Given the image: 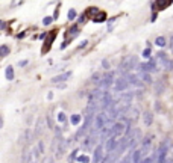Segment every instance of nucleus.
Returning <instances> with one entry per match:
<instances>
[{"mask_svg":"<svg viewBox=\"0 0 173 163\" xmlns=\"http://www.w3.org/2000/svg\"><path fill=\"white\" fill-rule=\"evenodd\" d=\"M108 122H109V118H108V113L105 112V110H102V112H99L96 116H94V128L93 130H102V128H105L106 125H108Z\"/></svg>","mask_w":173,"mask_h":163,"instance_id":"f257e3e1","label":"nucleus"},{"mask_svg":"<svg viewBox=\"0 0 173 163\" xmlns=\"http://www.w3.org/2000/svg\"><path fill=\"white\" fill-rule=\"evenodd\" d=\"M137 67H138V70H140L141 73H147V74L158 71V65H156V61H155V59H149L147 62H141V64H138Z\"/></svg>","mask_w":173,"mask_h":163,"instance_id":"f03ea898","label":"nucleus"},{"mask_svg":"<svg viewBox=\"0 0 173 163\" xmlns=\"http://www.w3.org/2000/svg\"><path fill=\"white\" fill-rule=\"evenodd\" d=\"M113 85H114V73H106V74L102 76L100 82L97 83V88L100 91H105V89L111 88Z\"/></svg>","mask_w":173,"mask_h":163,"instance_id":"7ed1b4c3","label":"nucleus"},{"mask_svg":"<svg viewBox=\"0 0 173 163\" xmlns=\"http://www.w3.org/2000/svg\"><path fill=\"white\" fill-rule=\"evenodd\" d=\"M119 145H120V139H117V136H111L108 139V142L103 145V148H105V151L108 154V152H116L117 148H119Z\"/></svg>","mask_w":173,"mask_h":163,"instance_id":"20e7f679","label":"nucleus"},{"mask_svg":"<svg viewBox=\"0 0 173 163\" xmlns=\"http://www.w3.org/2000/svg\"><path fill=\"white\" fill-rule=\"evenodd\" d=\"M137 65H138V59H137L135 56H132V58H128V59H125V61L120 64V68H122V70H126V71H129V70L135 68Z\"/></svg>","mask_w":173,"mask_h":163,"instance_id":"39448f33","label":"nucleus"},{"mask_svg":"<svg viewBox=\"0 0 173 163\" xmlns=\"http://www.w3.org/2000/svg\"><path fill=\"white\" fill-rule=\"evenodd\" d=\"M103 151H105V148H103V143H99L96 148H94V152H93V160H91V163H100L102 161V158H103Z\"/></svg>","mask_w":173,"mask_h":163,"instance_id":"423d86ee","label":"nucleus"},{"mask_svg":"<svg viewBox=\"0 0 173 163\" xmlns=\"http://www.w3.org/2000/svg\"><path fill=\"white\" fill-rule=\"evenodd\" d=\"M129 88V83H128V80L122 76V77H119L116 82H114V91L116 92H122V91H126Z\"/></svg>","mask_w":173,"mask_h":163,"instance_id":"0eeeda50","label":"nucleus"},{"mask_svg":"<svg viewBox=\"0 0 173 163\" xmlns=\"http://www.w3.org/2000/svg\"><path fill=\"white\" fill-rule=\"evenodd\" d=\"M147 152L146 151H143L141 148H137V149H134V152L131 154L132 155V163H141V160L144 158V155H146Z\"/></svg>","mask_w":173,"mask_h":163,"instance_id":"6e6552de","label":"nucleus"},{"mask_svg":"<svg viewBox=\"0 0 173 163\" xmlns=\"http://www.w3.org/2000/svg\"><path fill=\"white\" fill-rule=\"evenodd\" d=\"M44 127H46V119L40 118V119L37 121V124H35V130H34V137H35V136H40V134H43V131H44Z\"/></svg>","mask_w":173,"mask_h":163,"instance_id":"1a4fd4ad","label":"nucleus"},{"mask_svg":"<svg viewBox=\"0 0 173 163\" xmlns=\"http://www.w3.org/2000/svg\"><path fill=\"white\" fill-rule=\"evenodd\" d=\"M32 139H34V131L32 130H24L23 134H21V137H20V143L21 145H28Z\"/></svg>","mask_w":173,"mask_h":163,"instance_id":"9d476101","label":"nucleus"},{"mask_svg":"<svg viewBox=\"0 0 173 163\" xmlns=\"http://www.w3.org/2000/svg\"><path fill=\"white\" fill-rule=\"evenodd\" d=\"M55 36H56V32H50V33H49V39H46V42H44V49H43V53H46V52L50 49L52 42L55 41Z\"/></svg>","mask_w":173,"mask_h":163,"instance_id":"9b49d317","label":"nucleus"},{"mask_svg":"<svg viewBox=\"0 0 173 163\" xmlns=\"http://www.w3.org/2000/svg\"><path fill=\"white\" fill-rule=\"evenodd\" d=\"M70 76H71V71H67V73H64V74H59V76H56V77L52 79V83H61V82H65Z\"/></svg>","mask_w":173,"mask_h":163,"instance_id":"f8f14e48","label":"nucleus"},{"mask_svg":"<svg viewBox=\"0 0 173 163\" xmlns=\"http://www.w3.org/2000/svg\"><path fill=\"white\" fill-rule=\"evenodd\" d=\"M137 76H138V79L141 80V83H153L152 76H150V74H147V73H141V71H138V73H137Z\"/></svg>","mask_w":173,"mask_h":163,"instance_id":"ddd939ff","label":"nucleus"},{"mask_svg":"<svg viewBox=\"0 0 173 163\" xmlns=\"http://www.w3.org/2000/svg\"><path fill=\"white\" fill-rule=\"evenodd\" d=\"M117 157L114 155V152H108V154H105L103 155V158H102V161L100 163H114V160H116Z\"/></svg>","mask_w":173,"mask_h":163,"instance_id":"4468645a","label":"nucleus"},{"mask_svg":"<svg viewBox=\"0 0 173 163\" xmlns=\"http://www.w3.org/2000/svg\"><path fill=\"white\" fill-rule=\"evenodd\" d=\"M5 76H6V79H8V80H14V68H12V65L6 67Z\"/></svg>","mask_w":173,"mask_h":163,"instance_id":"2eb2a0df","label":"nucleus"},{"mask_svg":"<svg viewBox=\"0 0 173 163\" xmlns=\"http://www.w3.org/2000/svg\"><path fill=\"white\" fill-rule=\"evenodd\" d=\"M9 52H11V47H8V45H0V58L8 56Z\"/></svg>","mask_w":173,"mask_h":163,"instance_id":"dca6fc26","label":"nucleus"},{"mask_svg":"<svg viewBox=\"0 0 173 163\" xmlns=\"http://www.w3.org/2000/svg\"><path fill=\"white\" fill-rule=\"evenodd\" d=\"M152 121H153V115L147 110V112H144V124L146 125H150L152 124Z\"/></svg>","mask_w":173,"mask_h":163,"instance_id":"f3484780","label":"nucleus"},{"mask_svg":"<svg viewBox=\"0 0 173 163\" xmlns=\"http://www.w3.org/2000/svg\"><path fill=\"white\" fill-rule=\"evenodd\" d=\"M29 154H31V149L24 148L23 149V154H21V163H28L29 161Z\"/></svg>","mask_w":173,"mask_h":163,"instance_id":"a211bd4d","label":"nucleus"},{"mask_svg":"<svg viewBox=\"0 0 173 163\" xmlns=\"http://www.w3.org/2000/svg\"><path fill=\"white\" fill-rule=\"evenodd\" d=\"M105 18H106V14L99 11V15H97V17H94V18H93V21H94V23H100V21H105Z\"/></svg>","mask_w":173,"mask_h":163,"instance_id":"6ab92c4d","label":"nucleus"},{"mask_svg":"<svg viewBox=\"0 0 173 163\" xmlns=\"http://www.w3.org/2000/svg\"><path fill=\"white\" fill-rule=\"evenodd\" d=\"M80 115H71V118H70V122L73 124V125H77V124H80Z\"/></svg>","mask_w":173,"mask_h":163,"instance_id":"aec40b11","label":"nucleus"},{"mask_svg":"<svg viewBox=\"0 0 173 163\" xmlns=\"http://www.w3.org/2000/svg\"><path fill=\"white\" fill-rule=\"evenodd\" d=\"M76 160H77L79 163H90V157H88V155H85V154L77 155V157H76Z\"/></svg>","mask_w":173,"mask_h":163,"instance_id":"412c9836","label":"nucleus"},{"mask_svg":"<svg viewBox=\"0 0 173 163\" xmlns=\"http://www.w3.org/2000/svg\"><path fill=\"white\" fill-rule=\"evenodd\" d=\"M155 44H156L158 47H165V38H164V36H158V38L155 39Z\"/></svg>","mask_w":173,"mask_h":163,"instance_id":"4be33fe9","label":"nucleus"},{"mask_svg":"<svg viewBox=\"0 0 173 163\" xmlns=\"http://www.w3.org/2000/svg\"><path fill=\"white\" fill-rule=\"evenodd\" d=\"M102 73H96V74H93V77H91V82L93 83H99L100 82V79H102Z\"/></svg>","mask_w":173,"mask_h":163,"instance_id":"5701e85b","label":"nucleus"},{"mask_svg":"<svg viewBox=\"0 0 173 163\" xmlns=\"http://www.w3.org/2000/svg\"><path fill=\"white\" fill-rule=\"evenodd\" d=\"M35 146H37V149L40 151V154H44V151H46V146H44V142H43V140H40V142H38Z\"/></svg>","mask_w":173,"mask_h":163,"instance_id":"b1692460","label":"nucleus"},{"mask_svg":"<svg viewBox=\"0 0 173 163\" xmlns=\"http://www.w3.org/2000/svg\"><path fill=\"white\" fill-rule=\"evenodd\" d=\"M76 15H77L76 9H70V11H68V20H70V21H73V20L76 18Z\"/></svg>","mask_w":173,"mask_h":163,"instance_id":"393cba45","label":"nucleus"},{"mask_svg":"<svg viewBox=\"0 0 173 163\" xmlns=\"http://www.w3.org/2000/svg\"><path fill=\"white\" fill-rule=\"evenodd\" d=\"M141 55H143V58H150V55H152V50H150V47H149V49H144Z\"/></svg>","mask_w":173,"mask_h":163,"instance_id":"a878e982","label":"nucleus"},{"mask_svg":"<svg viewBox=\"0 0 173 163\" xmlns=\"http://www.w3.org/2000/svg\"><path fill=\"white\" fill-rule=\"evenodd\" d=\"M65 119H67L65 113H64V112H59V113H58V121H59V122H65Z\"/></svg>","mask_w":173,"mask_h":163,"instance_id":"bb28decb","label":"nucleus"},{"mask_svg":"<svg viewBox=\"0 0 173 163\" xmlns=\"http://www.w3.org/2000/svg\"><path fill=\"white\" fill-rule=\"evenodd\" d=\"M52 21H53V17H46V18L43 20V24H44V26H49V24H52Z\"/></svg>","mask_w":173,"mask_h":163,"instance_id":"cd10ccee","label":"nucleus"},{"mask_svg":"<svg viewBox=\"0 0 173 163\" xmlns=\"http://www.w3.org/2000/svg\"><path fill=\"white\" fill-rule=\"evenodd\" d=\"M120 163H132V155H131V154H128V155H126V157L120 161Z\"/></svg>","mask_w":173,"mask_h":163,"instance_id":"c85d7f7f","label":"nucleus"},{"mask_svg":"<svg viewBox=\"0 0 173 163\" xmlns=\"http://www.w3.org/2000/svg\"><path fill=\"white\" fill-rule=\"evenodd\" d=\"M46 122H47V127H49V128H53V124H52L50 115H47V118H46Z\"/></svg>","mask_w":173,"mask_h":163,"instance_id":"c756f323","label":"nucleus"},{"mask_svg":"<svg viewBox=\"0 0 173 163\" xmlns=\"http://www.w3.org/2000/svg\"><path fill=\"white\" fill-rule=\"evenodd\" d=\"M43 163H55V160H53V157H44V160H43Z\"/></svg>","mask_w":173,"mask_h":163,"instance_id":"7c9ffc66","label":"nucleus"},{"mask_svg":"<svg viewBox=\"0 0 173 163\" xmlns=\"http://www.w3.org/2000/svg\"><path fill=\"white\" fill-rule=\"evenodd\" d=\"M5 27H6V23L5 21H0V30H3Z\"/></svg>","mask_w":173,"mask_h":163,"instance_id":"2f4dec72","label":"nucleus"},{"mask_svg":"<svg viewBox=\"0 0 173 163\" xmlns=\"http://www.w3.org/2000/svg\"><path fill=\"white\" fill-rule=\"evenodd\" d=\"M18 65L20 67H26L28 65V61H21V62H18Z\"/></svg>","mask_w":173,"mask_h":163,"instance_id":"473e14b6","label":"nucleus"},{"mask_svg":"<svg viewBox=\"0 0 173 163\" xmlns=\"http://www.w3.org/2000/svg\"><path fill=\"white\" fill-rule=\"evenodd\" d=\"M102 65H103V68H108V67H109L108 61H103V62H102Z\"/></svg>","mask_w":173,"mask_h":163,"instance_id":"72a5a7b5","label":"nucleus"},{"mask_svg":"<svg viewBox=\"0 0 173 163\" xmlns=\"http://www.w3.org/2000/svg\"><path fill=\"white\" fill-rule=\"evenodd\" d=\"M47 98H49V100H52V98H53V94H52V92H49V95H47Z\"/></svg>","mask_w":173,"mask_h":163,"instance_id":"f704fd0d","label":"nucleus"},{"mask_svg":"<svg viewBox=\"0 0 173 163\" xmlns=\"http://www.w3.org/2000/svg\"><path fill=\"white\" fill-rule=\"evenodd\" d=\"M3 127V119H2V116H0V128Z\"/></svg>","mask_w":173,"mask_h":163,"instance_id":"c9c22d12","label":"nucleus"},{"mask_svg":"<svg viewBox=\"0 0 173 163\" xmlns=\"http://www.w3.org/2000/svg\"><path fill=\"white\" fill-rule=\"evenodd\" d=\"M171 163H173V161H171Z\"/></svg>","mask_w":173,"mask_h":163,"instance_id":"e433bc0d","label":"nucleus"}]
</instances>
